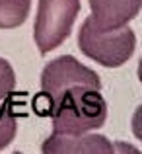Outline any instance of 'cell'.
I'll return each instance as SVG.
<instances>
[{
  "label": "cell",
  "instance_id": "cell-2",
  "mask_svg": "<svg viewBox=\"0 0 142 154\" xmlns=\"http://www.w3.org/2000/svg\"><path fill=\"white\" fill-rule=\"evenodd\" d=\"M78 49L103 66L117 68L132 57L136 35L127 23L117 29H99L94 20L88 18L78 31Z\"/></svg>",
  "mask_w": 142,
  "mask_h": 154
},
{
  "label": "cell",
  "instance_id": "cell-1",
  "mask_svg": "<svg viewBox=\"0 0 142 154\" xmlns=\"http://www.w3.org/2000/svg\"><path fill=\"white\" fill-rule=\"evenodd\" d=\"M53 129L60 135H82L99 129L107 119V103L99 90L72 86L51 111Z\"/></svg>",
  "mask_w": 142,
  "mask_h": 154
},
{
  "label": "cell",
  "instance_id": "cell-5",
  "mask_svg": "<svg viewBox=\"0 0 142 154\" xmlns=\"http://www.w3.org/2000/svg\"><path fill=\"white\" fill-rule=\"evenodd\" d=\"M41 152L45 154H111L115 152V146L109 139L101 135H90V133H82V135H60V133H53L51 137L41 144Z\"/></svg>",
  "mask_w": 142,
  "mask_h": 154
},
{
  "label": "cell",
  "instance_id": "cell-4",
  "mask_svg": "<svg viewBox=\"0 0 142 154\" xmlns=\"http://www.w3.org/2000/svg\"><path fill=\"white\" fill-rule=\"evenodd\" d=\"M78 12L80 0H39L33 37L43 55L66 41Z\"/></svg>",
  "mask_w": 142,
  "mask_h": 154
},
{
  "label": "cell",
  "instance_id": "cell-6",
  "mask_svg": "<svg viewBox=\"0 0 142 154\" xmlns=\"http://www.w3.org/2000/svg\"><path fill=\"white\" fill-rule=\"evenodd\" d=\"M142 0H90L94 23L99 29H117L140 14Z\"/></svg>",
  "mask_w": 142,
  "mask_h": 154
},
{
  "label": "cell",
  "instance_id": "cell-3",
  "mask_svg": "<svg viewBox=\"0 0 142 154\" xmlns=\"http://www.w3.org/2000/svg\"><path fill=\"white\" fill-rule=\"evenodd\" d=\"M72 86H90L94 90H101V80L97 72L84 66L72 55H62L49 60L41 72V94H39L49 102L45 113L51 115L56 102Z\"/></svg>",
  "mask_w": 142,
  "mask_h": 154
},
{
  "label": "cell",
  "instance_id": "cell-7",
  "mask_svg": "<svg viewBox=\"0 0 142 154\" xmlns=\"http://www.w3.org/2000/svg\"><path fill=\"white\" fill-rule=\"evenodd\" d=\"M31 0H0V29H14L26 23Z\"/></svg>",
  "mask_w": 142,
  "mask_h": 154
},
{
  "label": "cell",
  "instance_id": "cell-8",
  "mask_svg": "<svg viewBox=\"0 0 142 154\" xmlns=\"http://www.w3.org/2000/svg\"><path fill=\"white\" fill-rule=\"evenodd\" d=\"M16 131H18V119L12 111L8 98H4L0 100V150L14 140Z\"/></svg>",
  "mask_w": 142,
  "mask_h": 154
},
{
  "label": "cell",
  "instance_id": "cell-9",
  "mask_svg": "<svg viewBox=\"0 0 142 154\" xmlns=\"http://www.w3.org/2000/svg\"><path fill=\"white\" fill-rule=\"evenodd\" d=\"M16 88V72L6 59L0 57V100L8 98Z\"/></svg>",
  "mask_w": 142,
  "mask_h": 154
}]
</instances>
